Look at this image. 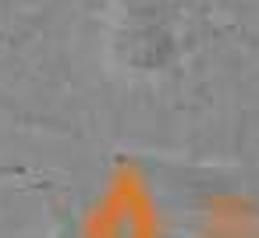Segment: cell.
<instances>
[{
  "instance_id": "obj_1",
  "label": "cell",
  "mask_w": 259,
  "mask_h": 238,
  "mask_svg": "<svg viewBox=\"0 0 259 238\" xmlns=\"http://www.w3.org/2000/svg\"><path fill=\"white\" fill-rule=\"evenodd\" d=\"M110 61L139 78L167 75L181 61V36L174 15L160 0H128L110 29Z\"/></svg>"
}]
</instances>
